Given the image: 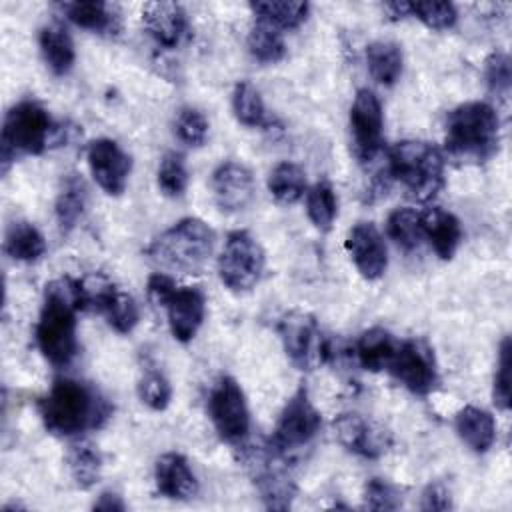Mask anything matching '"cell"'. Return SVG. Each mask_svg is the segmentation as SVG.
<instances>
[{"mask_svg":"<svg viewBox=\"0 0 512 512\" xmlns=\"http://www.w3.org/2000/svg\"><path fill=\"white\" fill-rule=\"evenodd\" d=\"M38 414L50 434L70 438L104 426L112 416V406L96 386L74 378H56L48 394L38 400Z\"/></svg>","mask_w":512,"mask_h":512,"instance_id":"obj_1","label":"cell"},{"mask_svg":"<svg viewBox=\"0 0 512 512\" xmlns=\"http://www.w3.org/2000/svg\"><path fill=\"white\" fill-rule=\"evenodd\" d=\"M444 148L464 164H482L500 148V118L488 102H464L446 116Z\"/></svg>","mask_w":512,"mask_h":512,"instance_id":"obj_2","label":"cell"},{"mask_svg":"<svg viewBox=\"0 0 512 512\" xmlns=\"http://www.w3.org/2000/svg\"><path fill=\"white\" fill-rule=\"evenodd\" d=\"M76 312L70 280L50 282L44 292L34 338L44 360L56 368L70 366L78 354Z\"/></svg>","mask_w":512,"mask_h":512,"instance_id":"obj_3","label":"cell"},{"mask_svg":"<svg viewBox=\"0 0 512 512\" xmlns=\"http://www.w3.org/2000/svg\"><path fill=\"white\" fill-rule=\"evenodd\" d=\"M66 130L58 126L48 110L36 100H20L14 104L2 124L0 156L4 168L22 156H38L58 146Z\"/></svg>","mask_w":512,"mask_h":512,"instance_id":"obj_4","label":"cell"},{"mask_svg":"<svg viewBox=\"0 0 512 512\" xmlns=\"http://www.w3.org/2000/svg\"><path fill=\"white\" fill-rule=\"evenodd\" d=\"M216 234L200 218L188 216L156 236L146 254L162 268L184 274H200L214 252Z\"/></svg>","mask_w":512,"mask_h":512,"instance_id":"obj_5","label":"cell"},{"mask_svg":"<svg viewBox=\"0 0 512 512\" xmlns=\"http://www.w3.org/2000/svg\"><path fill=\"white\" fill-rule=\"evenodd\" d=\"M388 176L414 200L428 202L444 188V156L426 140H400L388 150Z\"/></svg>","mask_w":512,"mask_h":512,"instance_id":"obj_6","label":"cell"},{"mask_svg":"<svg viewBox=\"0 0 512 512\" xmlns=\"http://www.w3.org/2000/svg\"><path fill=\"white\" fill-rule=\"evenodd\" d=\"M266 266L260 242L248 230H234L226 236L218 258L222 284L232 292H246L258 284Z\"/></svg>","mask_w":512,"mask_h":512,"instance_id":"obj_7","label":"cell"},{"mask_svg":"<svg viewBox=\"0 0 512 512\" xmlns=\"http://www.w3.org/2000/svg\"><path fill=\"white\" fill-rule=\"evenodd\" d=\"M208 414L218 436L234 446L244 444L250 432V410L242 386L232 376H220L208 396Z\"/></svg>","mask_w":512,"mask_h":512,"instance_id":"obj_8","label":"cell"},{"mask_svg":"<svg viewBox=\"0 0 512 512\" xmlns=\"http://www.w3.org/2000/svg\"><path fill=\"white\" fill-rule=\"evenodd\" d=\"M320 424V412L312 404L308 390L300 386L284 404L272 430L270 446L286 458L290 452L308 446L316 438Z\"/></svg>","mask_w":512,"mask_h":512,"instance_id":"obj_9","label":"cell"},{"mask_svg":"<svg viewBox=\"0 0 512 512\" xmlns=\"http://www.w3.org/2000/svg\"><path fill=\"white\" fill-rule=\"evenodd\" d=\"M246 466L260 494V500L270 510H288L296 496V484L284 466V456L270 444L248 450Z\"/></svg>","mask_w":512,"mask_h":512,"instance_id":"obj_10","label":"cell"},{"mask_svg":"<svg viewBox=\"0 0 512 512\" xmlns=\"http://www.w3.org/2000/svg\"><path fill=\"white\" fill-rule=\"evenodd\" d=\"M278 336L288 360L298 370H312L326 360V342L312 314L292 310L278 320Z\"/></svg>","mask_w":512,"mask_h":512,"instance_id":"obj_11","label":"cell"},{"mask_svg":"<svg viewBox=\"0 0 512 512\" xmlns=\"http://www.w3.org/2000/svg\"><path fill=\"white\" fill-rule=\"evenodd\" d=\"M406 390L426 396L438 386V364L432 346L422 338L398 342V348L386 368Z\"/></svg>","mask_w":512,"mask_h":512,"instance_id":"obj_12","label":"cell"},{"mask_svg":"<svg viewBox=\"0 0 512 512\" xmlns=\"http://www.w3.org/2000/svg\"><path fill=\"white\" fill-rule=\"evenodd\" d=\"M382 126L384 116L378 96L368 88H360L350 108L352 144L360 162H372L382 150Z\"/></svg>","mask_w":512,"mask_h":512,"instance_id":"obj_13","label":"cell"},{"mask_svg":"<svg viewBox=\"0 0 512 512\" xmlns=\"http://www.w3.org/2000/svg\"><path fill=\"white\" fill-rule=\"evenodd\" d=\"M86 160L94 182L108 194L120 196L132 172V158L110 138H96L88 144Z\"/></svg>","mask_w":512,"mask_h":512,"instance_id":"obj_14","label":"cell"},{"mask_svg":"<svg viewBox=\"0 0 512 512\" xmlns=\"http://www.w3.org/2000/svg\"><path fill=\"white\" fill-rule=\"evenodd\" d=\"M356 270L366 280H378L388 266V250L380 230L372 222H358L348 230L344 242Z\"/></svg>","mask_w":512,"mask_h":512,"instance_id":"obj_15","label":"cell"},{"mask_svg":"<svg viewBox=\"0 0 512 512\" xmlns=\"http://www.w3.org/2000/svg\"><path fill=\"white\" fill-rule=\"evenodd\" d=\"M214 202L222 212H240L248 208L254 198V174L242 162H222L212 172Z\"/></svg>","mask_w":512,"mask_h":512,"instance_id":"obj_16","label":"cell"},{"mask_svg":"<svg viewBox=\"0 0 512 512\" xmlns=\"http://www.w3.org/2000/svg\"><path fill=\"white\" fill-rule=\"evenodd\" d=\"M164 308L174 340L186 344L198 334L204 322L206 296L196 286H176L164 302Z\"/></svg>","mask_w":512,"mask_h":512,"instance_id":"obj_17","label":"cell"},{"mask_svg":"<svg viewBox=\"0 0 512 512\" xmlns=\"http://www.w3.org/2000/svg\"><path fill=\"white\" fill-rule=\"evenodd\" d=\"M142 24L148 36L162 48L180 46L190 34L186 10L178 2H148L142 8Z\"/></svg>","mask_w":512,"mask_h":512,"instance_id":"obj_18","label":"cell"},{"mask_svg":"<svg viewBox=\"0 0 512 512\" xmlns=\"http://www.w3.org/2000/svg\"><path fill=\"white\" fill-rule=\"evenodd\" d=\"M156 490L170 500H188L198 492V480L186 460L178 452L162 454L154 464Z\"/></svg>","mask_w":512,"mask_h":512,"instance_id":"obj_19","label":"cell"},{"mask_svg":"<svg viewBox=\"0 0 512 512\" xmlns=\"http://www.w3.org/2000/svg\"><path fill=\"white\" fill-rule=\"evenodd\" d=\"M334 430H336L338 442L346 450H350L358 456L376 458L386 450L384 434L360 414H354V412L340 414L334 420Z\"/></svg>","mask_w":512,"mask_h":512,"instance_id":"obj_20","label":"cell"},{"mask_svg":"<svg viewBox=\"0 0 512 512\" xmlns=\"http://www.w3.org/2000/svg\"><path fill=\"white\" fill-rule=\"evenodd\" d=\"M420 226L422 236L428 238L438 258L452 260L462 242L460 220L440 206H430L424 212H420Z\"/></svg>","mask_w":512,"mask_h":512,"instance_id":"obj_21","label":"cell"},{"mask_svg":"<svg viewBox=\"0 0 512 512\" xmlns=\"http://www.w3.org/2000/svg\"><path fill=\"white\" fill-rule=\"evenodd\" d=\"M64 16L94 34H118L122 26L120 8L112 2L104 0H78V2H64L60 4Z\"/></svg>","mask_w":512,"mask_h":512,"instance_id":"obj_22","label":"cell"},{"mask_svg":"<svg viewBox=\"0 0 512 512\" xmlns=\"http://www.w3.org/2000/svg\"><path fill=\"white\" fill-rule=\"evenodd\" d=\"M454 428L458 438L476 454H484L496 440L494 416L478 406H464L456 412Z\"/></svg>","mask_w":512,"mask_h":512,"instance_id":"obj_23","label":"cell"},{"mask_svg":"<svg viewBox=\"0 0 512 512\" xmlns=\"http://www.w3.org/2000/svg\"><path fill=\"white\" fill-rule=\"evenodd\" d=\"M86 202H88V188L84 178L76 172L64 176L56 196V204H54V214H56L60 232L68 234L76 228V224L84 216Z\"/></svg>","mask_w":512,"mask_h":512,"instance_id":"obj_24","label":"cell"},{"mask_svg":"<svg viewBox=\"0 0 512 512\" xmlns=\"http://www.w3.org/2000/svg\"><path fill=\"white\" fill-rule=\"evenodd\" d=\"M38 44L46 66L56 76H66L76 60L72 36L60 24H48L38 34Z\"/></svg>","mask_w":512,"mask_h":512,"instance_id":"obj_25","label":"cell"},{"mask_svg":"<svg viewBox=\"0 0 512 512\" xmlns=\"http://www.w3.org/2000/svg\"><path fill=\"white\" fill-rule=\"evenodd\" d=\"M398 348V340L384 328H368L356 340V358L360 366L368 372H380L388 368L394 352Z\"/></svg>","mask_w":512,"mask_h":512,"instance_id":"obj_26","label":"cell"},{"mask_svg":"<svg viewBox=\"0 0 512 512\" xmlns=\"http://www.w3.org/2000/svg\"><path fill=\"white\" fill-rule=\"evenodd\" d=\"M4 250L18 262H36L46 252V240L32 222L16 220L6 228Z\"/></svg>","mask_w":512,"mask_h":512,"instance_id":"obj_27","label":"cell"},{"mask_svg":"<svg viewBox=\"0 0 512 512\" xmlns=\"http://www.w3.org/2000/svg\"><path fill=\"white\" fill-rule=\"evenodd\" d=\"M366 62H368L370 76L378 84L392 86L402 74V66H404L402 48L390 40H376L366 48Z\"/></svg>","mask_w":512,"mask_h":512,"instance_id":"obj_28","label":"cell"},{"mask_svg":"<svg viewBox=\"0 0 512 512\" xmlns=\"http://www.w3.org/2000/svg\"><path fill=\"white\" fill-rule=\"evenodd\" d=\"M256 20L266 22L274 28L292 30L298 28L308 18V2L302 0H264L250 4Z\"/></svg>","mask_w":512,"mask_h":512,"instance_id":"obj_29","label":"cell"},{"mask_svg":"<svg viewBox=\"0 0 512 512\" xmlns=\"http://www.w3.org/2000/svg\"><path fill=\"white\" fill-rule=\"evenodd\" d=\"M72 298L78 310L102 314L118 286L104 274H88L78 280H70Z\"/></svg>","mask_w":512,"mask_h":512,"instance_id":"obj_30","label":"cell"},{"mask_svg":"<svg viewBox=\"0 0 512 512\" xmlns=\"http://www.w3.org/2000/svg\"><path fill=\"white\" fill-rule=\"evenodd\" d=\"M232 110L240 124L250 128H270L274 120L268 116L260 92L246 80L238 82L232 92Z\"/></svg>","mask_w":512,"mask_h":512,"instance_id":"obj_31","label":"cell"},{"mask_svg":"<svg viewBox=\"0 0 512 512\" xmlns=\"http://www.w3.org/2000/svg\"><path fill=\"white\" fill-rule=\"evenodd\" d=\"M268 192L280 204H294L306 194V174L294 162H280L268 174Z\"/></svg>","mask_w":512,"mask_h":512,"instance_id":"obj_32","label":"cell"},{"mask_svg":"<svg viewBox=\"0 0 512 512\" xmlns=\"http://www.w3.org/2000/svg\"><path fill=\"white\" fill-rule=\"evenodd\" d=\"M68 468L74 484L80 490H88L100 478L102 454L90 442H76L70 446V452H68Z\"/></svg>","mask_w":512,"mask_h":512,"instance_id":"obj_33","label":"cell"},{"mask_svg":"<svg viewBox=\"0 0 512 512\" xmlns=\"http://www.w3.org/2000/svg\"><path fill=\"white\" fill-rule=\"evenodd\" d=\"M248 52L262 64H276L286 56V42L278 28L256 20L248 32Z\"/></svg>","mask_w":512,"mask_h":512,"instance_id":"obj_34","label":"cell"},{"mask_svg":"<svg viewBox=\"0 0 512 512\" xmlns=\"http://www.w3.org/2000/svg\"><path fill=\"white\" fill-rule=\"evenodd\" d=\"M306 212L310 222L326 232L330 230L336 214H338V200L332 184L328 180L316 182L308 192H306Z\"/></svg>","mask_w":512,"mask_h":512,"instance_id":"obj_35","label":"cell"},{"mask_svg":"<svg viewBox=\"0 0 512 512\" xmlns=\"http://www.w3.org/2000/svg\"><path fill=\"white\" fill-rule=\"evenodd\" d=\"M386 234L402 250L418 248L420 240H422L420 212H416L414 208H408V206L392 210L386 220Z\"/></svg>","mask_w":512,"mask_h":512,"instance_id":"obj_36","label":"cell"},{"mask_svg":"<svg viewBox=\"0 0 512 512\" xmlns=\"http://www.w3.org/2000/svg\"><path fill=\"white\" fill-rule=\"evenodd\" d=\"M188 186L186 160L178 152H166L158 166V188L164 196L178 198Z\"/></svg>","mask_w":512,"mask_h":512,"instance_id":"obj_37","label":"cell"},{"mask_svg":"<svg viewBox=\"0 0 512 512\" xmlns=\"http://www.w3.org/2000/svg\"><path fill=\"white\" fill-rule=\"evenodd\" d=\"M110 324V328H114L118 334H128L136 328L140 312H138V304L136 300L124 292V290H116L114 296L110 298L108 306L102 312Z\"/></svg>","mask_w":512,"mask_h":512,"instance_id":"obj_38","label":"cell"},{"mask_svg":"<svg viewBox=\"0 0 512 512\" xmlns=\"http://www.w3.org/2000/svg\"><path fill=\"white\" fill-rule=\"evenodd\" d=\"M410 16L418 18L430 30H448L456 24L458 12L452 2L428 0V2H410Z\"/></svg>","mask_w":512,"mask_h":512,"instance_id":"obj_39","label":"cell"},{"mask_svg":"<svg viewBox=\"0 0 512 512\" xmlns=\"http://www.w3.org/2000/svg\"><path fill=\"white\" fill-rule=\"evenodd\" d=\"M174 134L186 146L198 148L208 138V120L196 108H190V106L180 108L174 118Z\"/></svg>","mask_w":512,"mask_h":512,"instance_id":"obj_40","label":"cell"},{"mask_svg":"<svg viewBox=\"0 0 512 512\" xmlns=\"http://www.w3.org/2000/svg\"><path fill=\"white\" fill-rule=\"evenodd\" d=\"M138 398L150 410H156V412L166 410L172 402L170 380L158 370H148L138 382Z\"/></svg>","mask_w":512,"mask_h":512,"instance_id":"obj_41","label":"cell"},{"mask_svg":"<svg viewBox=\"0 0 512 512\" xmlns=\"http://www.w3.org/2000/svg\"><path fill=\"white\" fill-rule=\"evenodd\" d=\"M510 372H512V342L510 336H504L498 352V368L494 372L492 384V398L496 408L508 410L510 408Z\"/></svg>","mask_w":512,"mask_h":512,"instance_id":"obj_42","label":"cell"},{"mask_svg":"<svg viewBox=\"0 0 512 512\" xmlns=\"http://www.w3.org/2000/svg\"><path fill=\"white\" fill-rule=\"evenodd\" d=\"M484 76L488 88L496 94L506 98L510 92V82H512V70H510V58L506 52H492L486 58L484 66Z\"/></svg>","mask_w":512,"mask_h":512,"instance_id":"obj_43","label":"cell"},{"mask_svg":"<svg viewBox=\"0 0 512 512\" xmlns=\"http://www.w3.org/2000/svg\"><path fill=\"white\" fill-rule=\"evenodd\" d=\"M402 506V498L398 490L382 480V478H370L364 486V508L368 510H396Z\"/></svg>","mask_w":512,"mask_h":512,"instance_id":"obj_44","label":"cell"},{"mask_svg":"<svg viewBox=\"0 0 512 512\" xmlns=\"http://www.w3.org/2000/svg\"><path fill=\"white\" fill-rule=\"evenodd\" d=\"M420 508L422 510H450L452 508V494L442 482H432L424 488L420 496Z\"/></svg>","mask_w":512,"mask_h":512,"instance_id":"obj_45","label":"cell"},{"mask_svg":"<svg viewBox=\"0 0 512 512\" xmlns=\"http://www.w3.org/2000/svg\"><path fill=\"white\" fill-rule=\"evenodd\" d=\"M148 298L156 304V306H164V302L168 300V296L172 294V290L176 288V282L162 272H156L148 278Z\"/></svg>","mask_w":512,"mask_h":512,"instance_id":"obj_46","label":"cell"},{"mask_svg":"<svg viewBox=\"0 0 512 512\" xmlns=\"http://www.w3.org/2000/svg\"><path fill=\"white\" fill-rule=\"evenodd\" d=\"M94 510H98V512H124L126 504H124L122 496H118L116 492H102L98 496V500L94 502Z\"/></svg>","mask_w":512,"mask_h":512,"instance_id":"obj_47","label":"cell"},{"mask_svg":"<svg viewBox=\"0 0 512 512\" xmlns=\"http://www.w3.org/2000/svg\"><path fill=\"white\" fill-rule=\"evenodd\" d=\"M384 8L388 10L392 20L410 16V2H388V4H384Z\"/></svg>","mask_w":512,"mask_h":512,"instance_id":"obj_48","label":"cell"}]
</instances>
